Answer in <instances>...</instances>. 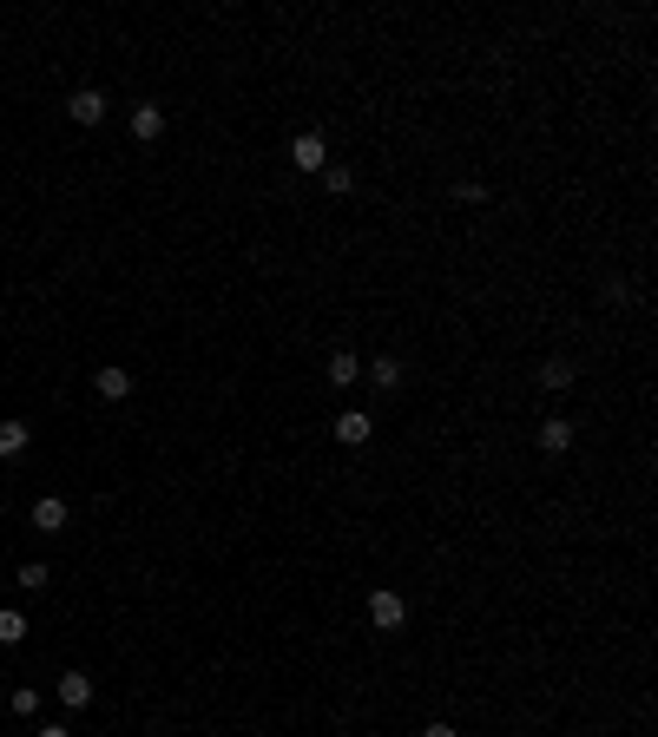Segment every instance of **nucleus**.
<instances>
[{
  "label": "nucleus",
  "mask_w": 658,
  "mask_h": 737,
  "mask_svg": "<svg viewBox=\"0 0 658 737\" xmlns=\"http://www.w3.org/2000/svg\"><path fill=\"white\" fill-rule=\"evenodd\" d=\"M369 626H376V632H402V626H408V599L389 593V586H382V593H369Z\"/></svg>",
  "instance_id": "nucleus-1"
},
{
  "label": "nucleus",
  "mask_w": 658,
  "mask_h": 737,
  "mask_svg": "<svg viewBox=\"0 0 658 737\" xmlns=\"http://www.w3.org/2000/svg\"><path fill=\"white\" fill-rule=\"evenodd\" d=\"M290 165H297V172H323V165H329V139H323V132H297V139H290Z\"/></svg>",
  "instance_id": "nucleus-2"
},
{
  "label": "nucleus",
  "mask_w": 658,
  "mask_h": 737,
  "mask_svg": "<svg viewBox=\"0 0 658 737\" xmlns=\"http://www.w3.org/2000/svg\"><path fill=\"white\" fill-rule=\"evenodd\" d=\"M66 119H73V126H99V119H106V93H99V86H79V93L66 99Z\"/></svg>",
  "instance_id": "nucleus-3"
},
{
  "label": "nucleus",
  "mask_w": 658,
  "mask_h": 737,
  "mask_svg": "<svg viewBox=\"0 0 658 737\" xmlns=\"http://www.w3.org/2000/svg\"><path fill=\"white\" fill-rule=\"evenodd\" d=\"M336 441H343V448H362V441L376 435V415H362V408H343V415H336Z\"/></svg>",
  "instance_id": "nucleus-4"
},
{
  "label": "nucleus",
  "mask_w": 658,
  "mask_h": 737,
  "mask_svg": "<svg viewBox=\"0 0 658 737\" xmlns=\"http://www.w3.org/2000/svg\"><path fill=\"white\" fill-rule=\"evenodd\" d=\"M132 139L139 145H152V139H165V106H152V99H139V106H132Z\"/></svg>",
  "instance_id": "nucleus-5"
},
{
  "label": "nucleus",
  "mask_w": 658,
  "mask_h": 737,
  "mask_svg": "<svg viewBox=\"0 0 658 737\" xmlns=\"http://www.w3.org/2000/svg\"><path fill=\"white\" fill-rule=\"evenodd\" d=\"M93 395H99V402H126V395H132V369H112V362L93 369Z\"/></svg>",
  "instance_id": "nucleus-6"
},
{
  "label": "nucleus",
  "mask_w": 658,
  "mask_h": 737,
  "mask_svg": "<svg viewBox=\"0 0 658 737\" xmlns=\"http://www.w3.org/2000/svg\"><path fill=\"white\" fill-rule=\"evenodd\" d=\"M53 691H60L66 711H86V705H93V678H86V672H60V685H53Z\"/></svg>",
  "instance_id": "nucleus-7"
},
{
  "label": "nucleus",
  "mask_w": 658,
  "mask_h": 737,
  "mask_svg": "<svg viewBox=\"0 0 658 737\" xmlns=\"http://www.w3.org/2000/svg\"><path fill=\"white\" fill-rule=\"evenodd\" d=\"M323 376H329V389H356V382H362V362L349 356V349H336V356H329V369H323Z\"/></svg>",
  "instance_id": "nucleus-8"
},
{
  "label": "nucleus",
  "mask_w": 658,
  "mask_h": 737,
  "mask_svg": "<svg viewBox=\"0 0 658 737\" xmlns=\"http://www.w3.org/2000/svg\"><path fill=\"white\" fill-rule=\"evenodd\" d=\"M33 527H40V534H60V527H66V501H60V494H40V501H33Z\"/></svg>",
  "instance_id": "nucleus-9"
},
{
  "label": "nucleus",
  "mask_w": 658,
  "mask_h": 737,
  "mask_svg": "<svg viewBox=\"0 0 658 737\" xmlns=\"http://www.w3.org/2000/svg\"><path fill=\"white\" fill-rule=\"evenodd\" d=\"M362 376L376 382V389H402V356H376V362H362Z\"/></svg>",
  "instance_id": "nucleus-10"
},
{
  "label": "nucleus",
  "mask_w": 658,
  "mask_h": 737,
  "mask_svg": "<svg viewBox=\"0 0 658 737\" xmlns=\"http://www.w3.org/2000/svg\"><path fill=\"white\" fill-rule=\"evenodd\" d=\"M540 448H547V455H566V448H573V422H566V415H547V422H540Z\"/></svg>",
  "instance_id": "nucleus-11"
},
{
  "label": "nucleus",
  "mask_w": 658,
  "mask_h": 737,
  "mask_svg": "<svg viewBox=\"0 0 658 737\" xmlns=\"http://www.w3.org/2000/svg\"><path fill=\"white\" fill-rule=\"evenodd\" d=\"M573 382H580V369H573V362H566V356L540 362V389H553V395H560V389H573Z\"/></svg>",
  "instance_id": "nucleus-12"
},
{
  "label": "nucleus",
  "mask_w": 658,
  "mask_h": 737,
  "mask_svg": "<svg viewBox=\"0 0 658 737\" xmlns=\"http://www.w3.org/2000/svg\"><path fill=\"white\" fill-rule=\"evenodd\" d=\"M27 441H33V422H0V461L27 455Z\"/></svg>",
  "instance_id": "nucleus-13"
},
{
  "label": "nucleus",
  "mask_w": 658,
  "mask_h": 737,
  "mask_svg": "<svg viewBox=\"0 0 658 737\" xmlns=\"http://www.w3.org/2000/svg\"><path fill=\"white\" fill-rule=\"evenodd\" d=\"M14 580L27 586V593H47V586H53V566H47V560H27V566L14 573Z\"/></svg>",
  "instance_id": "nucleus-14"
},
{
  "label": "nucleus",
  "mask_w": 658,
  "mask_h": 737,
  "mask_svg": "<svg viewBox=\"0 0 658 737\" xmlns=\"http://www.w3.org/2000/svg\"><path fill=\"white\" fill-rule=\"evenodd\" d=\"M323 191L349 198V191H356V165H323Z\"/></svg>",
  "instance_id": "nucleus-15"
},
{
  "label": "nucleus",
  "mask_w": 658,
  "mask_h": 737,
  "mask_svg": "<svg viewBox=\"0 0 658 737\" xmlns=\"http://www.w3.org/2000/svg\"><path fill=\"white\" fill-rule=\"evenodd\" d=\"M27 612H14V606H7V612H0V645H20V639H27Z\"/></svg>",
  "instance_id": "nucleus-16"
},
{
  "label": "nucleus",
  "mask_w": 658,
  "mask_h": 737,
  "mask_svg": "<svg viewBox=\"0 0 658 737\" xmlns=\"http://www.w3.org/2000/svg\"><path fill=\"white\" fill-rule=\"evenodd\" d=\"M7 705H14V718H33V711H40V691H33V685H14V698H7Z\"/></svg>",
  "instance_id": "nucleus-17"
},
{
  "label": "nucleus",
  "mask_w": 658,
  "mask_h": 737,
  "mask_svg": "<svg viewBox=\"0 0 658 737\" xmlns=\"http://www.w3.org/2000/svg\"><path fill=\"white\" fill-rule=\"evenodd\" d=\"M455 198H461V204H487V185H481V178H461Z\"/></svg>",
  "instance_id": "nucleus-18"
},
{
  "label": "nucleus",
  "mask_w": 658,
  "mask_h": 737,
  "mask_svg": "<svg viewBox=\"0 0 658 737\" xmlns=\"http://www.w3.org/2000/svg\"><path fill=\"white\" fill-rule=\"evenodd\" d=\"M422 737H461V731H455V724H448V718H435V724H428Z\"/></svg>",
  "instance_id": "nucleus-19"
},
{
  "label": "nucleus",
  "mask_w": 658,
  "mask_h": 737,
  "mask_svg": "<svg viewBox=\"0 0 658 737\" xmlns=\"http://www.w3.org/2000/svg\"><path fill=\"white\" fill-rule=\"evenodd\" d=\"M40 737H73V724H40Z\"/></svg>",
  "instance_id": "nucleus-20"
},
{
  "label": "nucleus",
  "mask_w": 658,
  "mask_h": 737,
  "mask_svg": "<svg viewBox=\"0 0 658 737\" xmlns=\"http://www.w3.org/2000/svg\"><path fill=\"white\" fill-rule=\"evenodd\" d=\"M0 580H7V566H0Z\"/></svg>",
  "instance_id": "nucleus-21"
}]
</instances>
